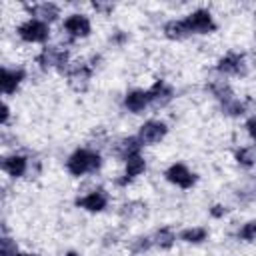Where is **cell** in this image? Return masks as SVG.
<instances>
[{
  "instance_id": "cell-1",
  "label": "cell",
  "mask_w": 256,
  "mask_h": 256,
  "mask_svg": "<svg viewBox=\"0 0 256 256\" xmlns=\"http://www.w3.org/2000/svg\"><path fill=\"white\" fill-rule=\"evenodd\" d=\"M100 164H102V160H100V154H98V152L80 148V150H76V152L68 158L66 168H68V172H70L72 176H82V174H86V172L98 170Z\"/></svg>"
},
{
  "instance_id": "cell-2",
  "label": "cell",
  "mask_w": 256,
  "mask_h": 256,
  "mask_svg": "<svg viewBox=\"0 0 256 256\" xmlns=\"http://www.w3.org/2000/svg\"><path fill=\"white\" fill-rule=\"evenodd\" d=\"M50 30H48V24L40 22V20H26L24 24L18 26V36L26 42H44L48 38Z\"/></svg>"
},
{
  "instance_id": "cell-3",
  "label": "cell",
  "mask_w": 256,
  "mask_h": 256,
  "mask_svg": "<svg viewBox=\"0 0 256 256\" xmlns=\"http://www.w3.org/2000/svg\"><path fill=\"white\" fill-rule=\"evenodd\" d=\"M38 64L40 68L48 70V68H58V70H64L66 64H68V52L62 50V48H44L40 54H38Z\"/></svg>"
},
{
  "instance_id": "cell-4",
  "label": "cell",
  "mask_w": 256,
  "mask_h": 256,
  "mask_svg": "<svg viewBox=\"0 0 256 256\" xmlns=\"http://www.w3.org/2000/svg\"><path fill=\"white\" fill-rule=\"evenodd\" d=\"M168 128L164 122H158V120H148L140 126V132H138V138L142 144H156L160 142L164 136H166Z\"/></svg>"
},
{
  "instance_id": "cell-5",
  "label": "cell",
  "mask_w": 256,
  "mask_h": 256,
  "mask_svg": "<svg viewBox=\"0 0 256 256\" xmlns=\"http://www.w3.org/2000/svg\"><path fill=\"white\" fill-rule=\"evenodd\" d=\"M186 24L190 28V32H196V34H208L216 28L212 16L208 10H196L192 12L188 18H186Z\"/></svg>"
},
{
  "instance_id": "cell-6",
  "label": "cell",
  "mask_w": 256,
  "mask_h": 256,
  "mask_svg": "<svg viewBox=\"0 0 256 256\" xmlns=\"http://www.w3.org/2000/svg\"><path fill=\"white\" fill-rule=\"evenodd\" d=\"M146 92H148V106H152V108H164L174 96V90L162 80L154 82V86Z\"/></svg>"
},
{
  "instance_id": "cell-7",
  "label": "cell",
  "mask_w": 256,
  "mask_h": 256,
  "mask_svg": "<svg viewBox=\"0 0 256 256\" xmlns=\"http://www.w3.org/2000/svg\"><path fill=\"white\" fill-rule=\"evenodd\" d=\"M166 180L180 186V188H190L194 182H196V176L184 166V164H172L168 170H166Z\"/></svg>"
},
{
  "instance_id": "cell-8",
  "label": "cell",
  "mask_w": 256,
  "mask_h": 256,
  "mask_svg": "<svg viewBox=\"0 0 256 256\" xmlns=\"http://www.w3.org/2000/svg\"><path fill=\"white\" fill-rule=\"evenodd\" d=\"M64 28H66V32H68L70 36H80V38H84V36L90 34V20H88L86 16H82V14H72V16L66 18Z\"/></svg>"
},
{
  "instance_id": "cell-9",
  "label": "cell",
  "mask_w": 256,
  "mask_h": 256,
  "mask_svg": "<svg viewBox=\"0 0 256 256\" xmlns=\"http://www.w3.org/2000/svg\"><path fill=\"white\" fill-rule=\"evenodd\" d=\"M218 72L222 74H240L244 68V56L236 54V52H228L226 56H222L218 60Z\"/></svg>"
},
{
  "instance_id": "cell-10",
  "label": "cell",
  "mask_w": 256,
  "mask_h": 256,
  "mask_svg": "<svg viewBox=\"0 0 256 256\" xmlns=\"http://www.w3.org/2000/svg\"><path fill=\"white\" fill-rule=\"evenodd\" d=\"M90 76H92V68L86 64H78L68 72V82L74 90H86Z\"/></svg>"
},
{
  "instance_id": "cell-11",
  "label": "cell",
  "mask_w": 256,
  "mask_h": 256,
  "mask_svg": "<svg viewBox=\"0 0 256 256\" xmlns=\"http://www.w3.org/2000/svg\"><path fill=\"white\" fill-rule=\"evenodd\" d=\"M26 72L22 68H16V70H8V68H2V76H0V84H2V92L4 94H12L16 92L18 84L24 80Z\"/></svg>"
},
{
  "instance_id": "cell-12",
  "label": "cell",
  "mask_w": 256,
  "mask_h": 256,
  "mask_svg": "<svg viewBox=\"0 0 256 256\" xmlns=\"http://www.w3.org/2000/svg\"><path fill=\"white\" fill-rule=\"evenodd\" d=\"M106 202H108L106 194H104L102 190H94V192H90L88 196L78 198V200H76V206L86 208V210H90V212H100V210L106 208Z\"/></svg>"
},
{
  "instance_id": "cell-13",
  "label": "cell",
  "mask_w": 256,
  "mask_h": 256,
  "mask_svg": "<svg viewBox=\"0 0 256 256\" xmlns=\"http://www.w3.org/2000/svg\"><path fill=\"white\" fill-rule=\"evenodd\" d=\"M58 6L52 4V2H42V4H36L30 8V14L34 16V20H40V22H54L58 18Z\"/></svg>"
},
{
  "instance_id": "cell-14",
  "label": "cell",
  "mask_w": 256,
  "mask_h": 256,
  "mask_svg": "<svg viewBox=\"0 0 256 256\" xmlns=\"http://www.w3.org/2000/svg\"><path fill=\"white\" fill-rule=\"evenodd\" d=\"M140 148H142L140 138L128 136V138H124V140H120V142L116 144V154H118L122 160H128V158H132V156H138V154H140Z\"/></svg>"
},
{
  "instance_id": "cell-15",
  "label": "cell",
  "mask_w": 256,
  "mask_h": 256,
  "mask_svg": "<svg viewBox=\"0 0 256 256\" xmlns=\"http://www.w3.org/2000/svg\"><path fill=\"white\" fill-rule=\"evenodd\" d=\"M124 106L130 112L140 114L148 106V92H144V90H132V92H128L126 98H124Z\"/></svg>"
},
{
  "instance_id": "cell-16",
  "label": "cell",
  "mask_w": 256,
  "mask_h": 256,
  "mask_svg": "<svg viewBox=\"0 0 256 256\" xmlns=\"http://www.w3.org/2000/svg\"><path fill=\"white\" fill-rule=\"evenodd\" d=\"M26 166H28L26 158H24V156H18V154H14V156H6V158L2 160V170L8 172V174L14 176V178L22 176V174L26 172Z\"/></svg>"
},
{
  "instance_id": "cell-17",
  "label": "cell",
  "mask_w": 256,
  "mask_h": 256,
  "mask_svg": "<svg viewBox=\"0 0 256 256\" xmlns=\"http://www.w3.org/2000/svg\"><path fill=\"white\" fill-rule=\"evenodd\" d=\"M164 34L170 40H182V38L190 36L192 32H190L186 20H170V22L164 24Z\"/></svg>"
},
{
  "instance_id": "cell-18",
  "label": "cell",
  "mask_w": 256,
  "mask_h": 256,
  "mask_svg": "<svg viewBox=\"0 0 256 256\" xmlns=\"http://www.w3.org/2000/svg\"><path fill=\"white\" fill-rule=\"evenodd\" d=\"M144 170H146V162H144V158H142L140 154L128 158V160H126V176H124L122 180H118V184H126V182H130L132 178H136V176L142 174Z\"/></svg>"
},
{
  "instance_id": "cell-19",
  "label": "cell",
  "mask_w": 256,
  "mask_h": 256,
  "mask_svg": "<svg viewBox=\"0 0 256 256\" xmlns=\"http://www.w3.org/2000/svg\"><path fill=\"white\" fill-rule=\"evenodd\" d=\"M150 240H152V244H156V246H160V248H170V246L174 244L176 236H174L172 230H168V228H160Z\"/></svg>"
},
{
  "instance_id": "cell-20",
  "label": "cell",
  "mask_w": 256,
  "mask_h": 256,
  "mask_svg": "<svg viewBox=\"0 0 256 256\" xmlns=\"http://www.w3.org/2000/svg\"><path fill=\"white\" fill-rule=\"evenodd\" d=\"M236 160L242 166H254L256 164V146H246L236 152Z\"/></svg>"
},
{
  "instance_id": "cell-21",
  "label": "cell",
  "mask_w": 256,
  "mask_h": 256,
  "mask_svg": "<svg viewBox=\"0 0 256 256\" xmlns=\"http://www.w3.org/2000/svg\"><path fill=\"white\" fill-rule=\"evenodd\" d=\"M210 88H212L214 96H216L218 100H222L224 104L230 102V100H234V98H232V90H230V86H228L224 80H220V82H212Z\"/></svg>"
},
{
  "instance_id": "cell-22",
  "label": "cell",
  "mask_w": 256,
  "mask_h": 256,
  "mask_svg": "<svg viewBox=\"0 0 256 256\" xmlns=\"http://www.w3.org/2000/svg\"><path fill=\"white\" fill-rule=\"evenodd\" d=\"M206 228H186V230H182L180 232V238L184 240V242H202V240H206Z\"/></svg>"
},
{
  "instance_id": "cell-23",
  "label": "cell",
  "mask_w": 256,
  "mask_h": 256,
  "mask_svg": "<svg viewBox=\"0 0 256 256\" xmlns=\"http://www.w3.org/2000/svg\"><path fill=\"white\" fill-rule=\"evenodd\" d=\"M238 236H240L242 240H256V220H252V222L244 224V226L240 228Z\"/></svg>"
},
{
  "instance_id": "cell-24",
  "label": "cell",
  "mask_w": 256,
  "mask_h": 256,
  "mask_svg": "<svg viewBox=\"0 0 256 256\" xmlns=\"http://www.w3.org/2000/svg\"><path fill=\"white\" fill-rule=\"evenodd\" d=\"M0 254H2V256H16V254H18V252H16V244H14L10 238H6V236L0 240Z\"/></svg>"
},
{
  "instance_id": "cell-25",
  "label": "cell",
  "mask_w": 256,
  "mask_h": 256,
  "mask_svg": "<svg viewBox=\"0 0 256 256\" xmlns=\"http://www.w3.org/2000/svg\"><path fill=\"white\" fill-rule=\"evenodd\" d=\"M224 112H226V114H230V116H238V114H242V112H244V104H242V102H238V100H230V102H226V104H224Z\"/></svg>"
},
{
  "instance_id": "cell-26",
  "label": "cell",
  "mask_w": 256,
  "mask_h": 256,
  "mask_svg": "<svg viewBox=\"0 0 256 256\" xmlns=\"http://www.w3.org/2000/svg\"><path fill=\"white\" fill-rule=\"evenodd\" d=\"M152 244L150 238H136L134 244H132V252H142V250H148Z\"/></svg>"
},
{
  "instance_id": "cell-27",
  "label": "cell",
  "mask_w": 256,
  "mask_h": 256,
  "mask_svg": "<svg viewBox=\"0 0 256 256\" xmlns=\"http://www.w3.org/2000/svg\"><path fill=\"white\" fill-rule=\"evenodd\" d=\"M246 128H248V134L256 140V116H254V118H250V120L246 122Z\"/></svg>"
},
{
  "instance_id": "cell-28",
  "label": "cell",
  "mask_w": 256,
  "mask_h": 256,
  "mask_svg": "<svg viewBox=\"0 0 256 256\" xmlns=\"http://www.w3.org/2000/svg\"><path fill=\"white\" fill-rule=\"evenodd\" d=\"M224 214H226V208H222V206H214L212 208V216L218 218V216H224Z\"/></svg>"
},
{
  "instance_id": "cell-29",
  "label": "cell",
  "mask_w": 256,
  "mask_h": 256,
  "mask_svg": "<svg viewBox=\"0 0 256 256\" xmlns=\"http://www.w3.org/2000/svg\"><path fill=\"white\" fill-rule=\"evenodd\" d=\"M6 120H8V106L4 104L2 106V122H6Z\"/></svg>"
},
{
  "instance_id": "cell-30",
  "label": "cell",
  "mask_w": 256,
  "mask_h": 256,
  "mask_svg": "<svg viewBox=\"0 0 256 256\" xmlns=\"http://www.w3.org/2000/svg\"><path fill=\"white\" fill-rule=\"evenodd\" d=\"M16 256H38V254H16Z\"/></svg>"
},
{
  "instance_id": "cell-31",
  "label": "cell",
  "mask_w": 256,
  "mask_h": 256,
  "mask_svg": "<svg viewBox=\"0 0 256 256\" xmlns=\"http://www.w3.org/2000/svg\"><path fill=\"white\" fill-rule=\"evenodd\" d=\"M64 256H78L76 252H68V254H64Z\"/></svg>"
}]
</instances>
